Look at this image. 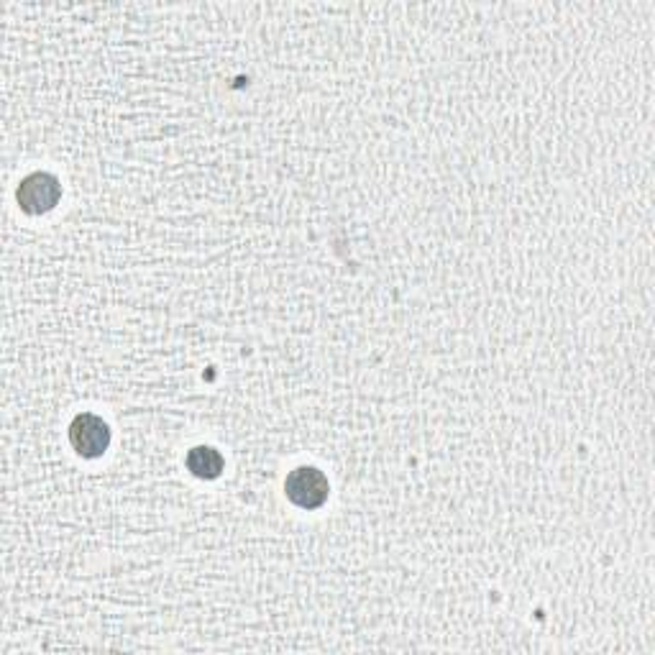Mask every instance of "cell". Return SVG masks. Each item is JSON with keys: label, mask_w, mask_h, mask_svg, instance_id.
I'll use <instances>...</instances> for the list:
<instances>
[{"label": "cell", "mask_w": 655, "mask_h": 655, "mask_svg": "<svg viewBox=\"0 0 655 655\" xmlns=\"http://www.w3.org/2000/svg\"><path fill=\"white\" fill-rule=\"evenodd\" d=\"M187 471L197 479H205V482H213L223 474L226 469V461H223L221 451H215L213 446H195L193 451H187Z\"/></svg>", "instance_id": "277c9868"}, {"label": "cell", "mask_w": 655, "mask_h": 655, "mask_svg": "<svg viewBox=\"0 0 655 655\" xmlns=\"http://www.w3.org/2000/svg\"><path fill=\"white\" fill-rule=\"evenodd\" d=\"M70 443L82 459H101L111 446V428L93 412H80L70 426Z\"/></svg>", "instance_id": "3957f363"}, {"label": "cell", "mask_w": 655, "mask_h": 655, "mask_svg": "<svg viewBox=\"0 0 655 655\" xmlns=\"http://www.w3.org/2000/svg\"><path fill=\"white\" fill-rule=\"evenodd\" d=\"M330 492L328 477L315 467H300L289 471L285 479L287 500L303 510H318L326 504Z\"/></svg>", "instance_id": "6da1fadb"}, {"label": "cell", "mask_w": 655, "mask_h": 655, "mask_svg": "<svg viewBox=\"0 0 655 655\" xmlns=\"http://www.w3.org/2000/svg\"><path fill=\"white\" fill-rule=\"evenodd\" d=\"M62 197V185L54 174L49 172H34L27 180H21L19 190H16V201H19L21 211L29 215H44L54 211L57 203Z\"/></svg>", "instance_id": "7a4b0ae2"}]
</instances>
